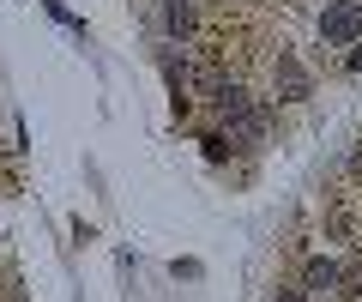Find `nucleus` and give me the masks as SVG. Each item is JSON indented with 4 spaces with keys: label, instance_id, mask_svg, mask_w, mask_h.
I'll use <instances>...</instances> for the list:
<instances>
[{
    "label": "nucleus",
    "instance_id": "obj_1",
    "mask_svg": "<svg viewBox=\"0 0 362 302\" xmlns=\"http://www.w3.org/2000/svg\"><path fill=\"white\" fill-rule=\"evenodd\" d=\"M314 30H320L326 49H350V42H362V0H326Z\"/></svg>",
    "mask_w": 362,
    "mask_h": 302
}]
</instances>
